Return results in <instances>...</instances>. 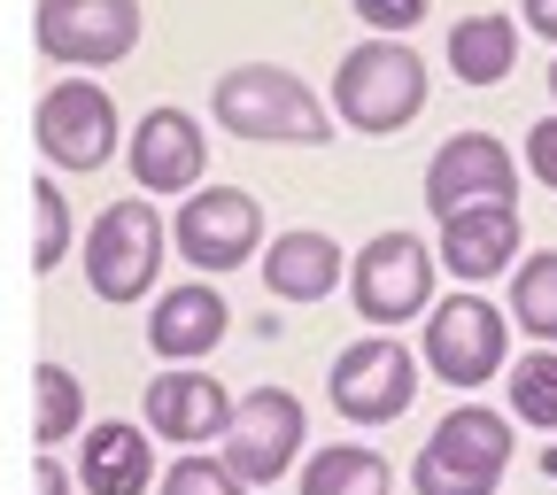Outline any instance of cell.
Returning a JSON list of instances; mask_svg holds the SVG:
<instances>
[{
  "mask_svg": "<svg viewBox=\"0 0 557 495\" xmlns=\"http://www.w3.org/2000/svg\"><path fill=\"white\" fill-rule=\"evenodd\" d=\"M209 109H218V124L233 139H256V148H325V139H333L325 101L295 78V70H278V62L225 70L218 94H209Z\"/></svg>",
  "mask_w": 557,
  "mask_h": 495,
  "instance_id": "6da1fadb",
  "label": "cell"
},
{
  "mask_svg": "<svg viewBox=\"0 0 557 495\" xmlns=\"http://www.w3.org/2000/svg\"><path fill=\"white\" fill-rule=\"evenodd\" d=\"M333 109H341V124L387 139V132H403L418 109H426V62H418L403 39H387V32L357 39L341 54V70H333Z\"/></svg>",
  "mask_w": 557,
  "mask_h": 495,
  "instance_id": "7a4b0ae2",
  "label": "cell"
},
{
  "mask_svg": "<svg viewBox=\"0 0 557 495\" xmlns=\"http://www.w3.org/2000/svg\"><path fill=\"white\" fill-rule=\"evenodd\" d=\"M504 472H511V418L487 403H457L410 465L418 495H496Z\"/></svg>",
  "mask_w": 557,
  "mask_h": 495,
  "instance_id": "3957f363",
  "label": "cell"
},
{
  "mask_svg": "<svg viewBox=\"0 0 557 495\" xmlns=\"http://www.w3.org/2000/svg\"><path fill=\"white\" fill-rule=\"evenodd\" d=\"M86 287L124 310V302H148L156 295V271H163V218H156V201L148 194H124L109 201L101 218L86 225Z\"/></svg>",
  "mask_w": 557,
  "mask_h": 495,
  "instance_id": "277c9868",
  "label": "cell"
},
{
  "mask_svg": "<svg viewBox=\"0 0 557 495\" xmlns=\"http://www.w3.org/2000/svg\"><path fill=\"white\" fill-rule=\"evenodd\" d=\"M511 364V318L487 302L480 287L449 295L426 310V372L449 380V387H487Z\"/></svg>",
  "mask_w": 557,
  "mask_h": 495,
  "instance_id": "5b68a950",
  "label": "cell"
},
{
  "mask_svg": "<svg viewBox=\"0 0 557 495\" xmlns=\"http://www.w3.org/2000/svg\"><path fill=\"white\" fill-rule=\"evenodd\" d=\"M325 395H333V410L348 426H395L410 410V395H418V357L403 341H387V333L348 341L333 357V372H325Z\"/></svg>",
  "mask_w": 557,
  "mask_h": 495,
  "instance_id": "8992f818",
  "label": "cell"
},
{
  "mask_svg": "<svg viewBox=\"0 0 557 495\" xmlns=\"http://www.w3.org/2000/svg\"><path fill=\"white\" fill-rule=\"evenodd\" d=\"M302 434H310V418L287 387H248L225 418V465L248 480V487H271V480H287L295 457H302Z\"/></svg>",
  "mask_w": 557,
  "mask_h": 495,
  "instance_id": "52a82bcc",
  "label": "cell"
},
{
  "mask_svg": "<svg viewBox=\"0 0 557 495\" xmlns=\"http://www.w3.org/2000/svg\"><path fill=\"white\" fill-rule=\"evenodd\" d=\"M348 295H357V318L372 325H410L418 310H434V256L418 233H380L357 248V271H348Z\"/></svg>",
  "mask_w": 557,
  "mask_h": 495,
  "instance_id": "ba28073f",
  "label": "cell"
},
{
  "mask_svg": "<svg viewBox=\"0 0 557 495\" xmlns=\"http://www.w3.org/2000/svg\"><path fill=\"white\" fill-rule=\"evenodd\" d=\"M32 139L54 171H101L116 156V101L94 78H62L32 109Z\"/></svg>",
  "mask_w": 557,
  "mask_h": 495,
  "instance_id": "9c48e42d",
  "label": "cell"
},
{
  "mask_svg": "<svg viewBox=\"0 0 557 495\" xmlns=\"http://www.w3.org/2000/svg\"><path fill=\"white\" fill-rule=\"evenodd\" d=\"M171 248H178L194 271H240V263L263 248V209H256V194H240V186H194L186 209L171 218Z\"/></svg>",
  "mask_w": 557,
  "mask_h": 495,
  "instance_id": "30bf717a",
  "label": "cell"
},
{
  "mask_svg": "<svg viewBox=\"0 0 557 495\" xmlns=\"http://www.w3.org/2000/svg\"><path fill=\"white\" fill-rule=\"evenodd\" d=\"M32 32H39L47 62L101 70V62H124L139 47V0H39Z\"/></svg>",
  "mask_w": 557,
  "mask_h": 495,
  "instance_id": "8fae6325",
  "label": "cell"
},
{
  "mask_svg": "<svg viewBox=\"0 0 557 495\" xmlns=\"http://www.w3.org/2000/svg\"><path fill=\"white\" fill-rule=\"evenodd\" d=\"M472 201H519V163H511L504 139H487V132L442 139V156L426 163V209L434 218L472 209Z\"/></svg>",
  "mask_w": 557,
  "mask_h": 495,
  "instance_id": "7c38bea8",
  "label": "cell"
},
{
  "mask_svg": "<svg viewBox=\"0 0 557 495\" xmlns=\"http://www.w3.org/2000/svg\"><path fill=\"white\" fill-rule=\"evenodd\" d=\"M132 178L148 186V194H194L201 186V163H209V139H201V124L186 116V109H148L132 124Z\"/></svg>",
  "mask_w": 557,
  "mask_h": 495,
  "instance_id": "4fadbf2b",
  "label": "cell"
},
{
  "mask_svg": "<svg viewBox=\"0 0 557 495\" xmlns=\"http://www.w3.org/2000/svg\"><path fill=\"white\" fill-rule=\"evenodd\" d=\"M519 263V209L511 201H472L442 218V271H457L465 287H487Z\"/></svg>",
  "mask_w": 557,
  "mask_h": 495,
  "instance_id": "5bb4252c",
  "label": "cell"
},
{
  "mask_svg": "<svg viewBox=\"0 0 557 495\" xmlns=\"http://www.w3.org/2000/svg\"><path fill=\"white\" fill-rule=\"evenodd\" d=\"M148 434L194 449V442H218L225 434V418H233V395L209 380V372H156L148 380Z\"/></svg>",
  "mask_w": 557,
  "mask_h": 495,
  "instance_id": "9a60e30c",
  "label": "cell"
},
{
  "mask_svg": "<svg viewBox=\"0 0 557 495\" xmlns=\"http://www.w3.org/2000/svg\"><path fill=\"white\" fill-rule=\"evenodd\" d=\"M233 333V310H225V295L209 287V279H194V287H171V295H156V310H148V348L163 364H194V357H209Z\"/></svg>",
  "mask_w": 557,
  "mask_h": 495,
  "instance_id": "2e32d148",
  "label": "cell"
},
{
  "mask_svg": "<svg viewBox=\"0 0 557 495\" xmlns=\"http://www.w3.org/2000/svg\"><path fill=\"white\" fill-rule=\"evenodd\" d=\"M78 487H86V495H148V487H156L148 426H124V418L78 426Z\"/></svg>",
  "mask_w": 557,
  "mask_h": 495,
  "instance_id": "e0dca14e",
  "label": "cell"
},
{
  "mask_svg": "<svg viewBox=\"0 0 557 495\" xmlns=\"http://www.w3.org/2000/svg\"><path fill=\"white\" fill-rule=\"evenodd\" d=\"M263 287L278 295V302H325L333 287H341V240L333 233H310V225H295V233H278V240H263Z\"/></svg>",
  "mask_w": 557,
  "mask_h": 495,
  "instance_id": "ac0fdd59",
  "label": "cell"
},
{
  "mask_svg": "<svg viewBox=\"0 0 557 495\" xmlns=\"http://www.w3.org/2000/svg\"><path fill=\"white\" fill-rule=\"evenodd\" d=\"M519 62V24L511 16H465L449 32V70L465 86H504Z\"/></svg>",
  "mask_w": 557,
  "mask_h": 495,
  "instance_id": "d6986e66",
  "label": "cell"
},
{
  "mask_svg": "<svg viewBox=\"0 0 557 495\" xmlns=\"http://www.w3.org/2000/svg\"><path fill=\"white\" fill-rule=\"evenodd\" d=\"M302 495H387V457L364 442H333L302 457Z\"/></svg>",
  "mask_w": 557,
  "mask_h": 495,
  "instance_id": "ffe728a7",
  "label": "cell"
},
{
  "mask_svg": "<svg viewBox=\"0 0 557 495\" xmlns=\"http://www.w3.org/2000/svg\"><path fill=\"white\" fill-rule=\"evenodd\" d=\"M86 426V387H78V372L70 364H39L32 372V442L39 449H54V442H70Z\"/></svg>",
  "mask_w": 557,
  "mask_h": 495,
  "instance_id": "44dd1931",
  "label": "cell"
},
{
  "mask_svg": "<svg viewBox=\"0 0 557 495\" xmlns=\"http://www.w3.org/2000/svg\"><path fill=\"white\" fill-rule=\"evenodd\" d=\"M504 387H511V418L534 434H557V348L534 341L519 364H504Z\"/></svg>",
  "mask_w": 557,
  "mask_h": 495,
  "instance_id": "7402d4cb",
  "label": "cell"
},
{
  "mask_svg": "<svg viewBox=\"0 0 557 495\" xmlns=\"http://www.w3.org/2000/svg\"><path fill=\"white\" fill-rule=\"evenodd\" d=\"M511 318H519L527 341H549L557 348V248L511 263Z\"/></svg>",
  "mask_w": 557,
  "mask_h": 495,
  "instance_id": "603a6c76",
  "label": "cell"
},
{
  "mask_svg": "<svg viewBox=\"0 0 557 495\" xmlns=\"http://www.w3.org/2000/svg\"><path fill=\"white\" fill-rule=\"evenodd\" d=\"M70 248V201H62V186H47V178H32V271L47 279Z\"/></svg>",
  "mask_w": 557,
  "mask_h": 495,
  "instance_id": "cb8c5ba5",
  "label": "cell"
},
{
  "mask_svg": "<svg viewBox=\"0 0 557 495\" xmlns=\"http://www.w3.org/2000/svg\"><path fill=\"white\" fill-rule=\"evenodd\" d=\"M163 495H248V480L225 465V457H178Z\"/></svg>",
  "mask_w": 557,
  "mask_h": 495,
  "instance_id": "d4e9b609",
  "label": "cell"
},
{
  "mask_svg": "<svg viewBox=\"0 0 557 495\" xmlns=\"http://www.w3.org/2000/svg\"><path fill=\"white\" fill-rule=\"evenodd\" d=\"M348 9H357L372 32L403 39V32H418V24H426V9H434V0H348Z\"/></svg>",
  "mask_w": 557,
  "mask_h": 495,
  "instance_id": "484cf974",
  "label": "cell"
},
{
  "mask_svg": "<svg viewBox=\"0 0 557 495\" xmlns=\"http://www.w3.org/2000/svg\"><path fill=\"white\" fill-rule=\"evenodd\" d=\"M527 171H534V178L557 194V116H542V124L527 132Z\"/></svg>",
  "mask_w": 557,
  "mask_h": 495,
  "instance_id": "4316f807",
  "label": "cell"
},
{
  "mask_svg": "<svg viewBox=\"0 0 557 495\" xmlns=\"http://www.w3.org/2000/svg\"><path fill=\"white\" fill-rule=\"evenodd\" d=\"M519 16H527V32H534V39H549V47H557V0H519Z\"/></svg>",
  "mask_w": 557,
  "mask_h": 495,
  "instance_id": "83f0119b",
  "label": "cell"
},
{
  "mask_svg": "<svg viewBox=\"0 0 557 495\" xmlns=\"http://www.w3.org/2000/svg\"><path fill=\"white\" fill-rule=\"evenodd\" d=\"M32 495H70V472H62L47 449H39V465H32Z\"/></svg>",
  "mask_w": 557,
  "mask_h": 495,
  "instance_id": "f1b7e54d",
  "label": "cell"
},
{
  "mask_svg": "<svg viewBox=\"0 0 557 495\" xmlns=\"http://www.w3.org/2000/svg\"><path fill=\"white\" fill-rule=\"evenodd\" d=\"M549 101H557V62H549Z\"/></svg>",
  "mask_w": 557,
  "mask_h": 495,
  "instance_id": "f546056e",
  "label": "cell"
}]
</instances>
